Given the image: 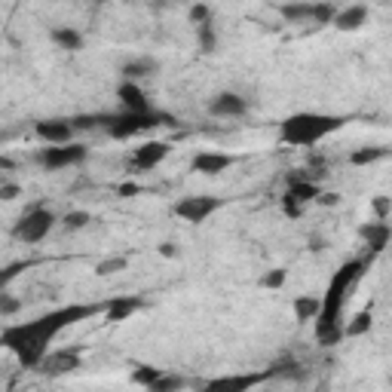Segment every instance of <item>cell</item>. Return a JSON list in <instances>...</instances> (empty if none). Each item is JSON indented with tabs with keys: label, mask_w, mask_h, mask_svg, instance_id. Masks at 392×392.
<instances>
[{
	"label": "cell",
	"mask_w": 392,
	"mask_h": 392,
	"mask_svg": "<svg viewBox=\"0 0 392 392\" xmlns=\"http://www.w3.org/2000/svg\"><path fill=\"white\" fill-rule=\"evenodd\" d=\"M389 386H392V374H389Z\"/></svg>",
	"instance_id": "45"
},
{
	"label": "cell",
	"mask_w": 392,
	"mask_h": 392,
	"mask_svg": "<svg viewBox=\"0 0 392 392\" xmlns=\"http://www.w3.org/2000/svg\"><path fill=\"white\" fill-rule=\"evenodd\" d=\"M83 365V359H80V349L74 346H65V349H53V353H46V359L40 362V374L56 380V377H65V374H74V371Z\"/></svg>",
	"instance_id": "8"
},
{
	"label": "cell",
	"mask_w": 392,
	"mask_h": 392,
	"mask_svg": "<svg viewBox=\"0 0 392 392\" xmlns=\"http://www.w3.org/2000/svg\"><path fill=\"white\" fill-rule=\"evenodd\" d=\"M175 4H181V0H157V4H153V9H163V6H175Z\"/></svg>",
	"instance_id": "44"
},
{
	"label": "cell",
	"mask_w": 392,
	"mask_h": 392,
	"mask_svg": "<svg viewBox=\"0 0 392 392\" xmlns=\"http://www.w3.org/2000/svg\"><path fill=\"white\" fill-rule=\"evenodd\" d=\"M249 110V101L236 92H218L212 101H209V113L212 117H242Z\"/></svg>",
	"instance_id": "13"
},
{
	"label": "cell",
	"mask_w": 392,
	"mask_h": 392,
	"mask_svg": "<svg viewBox=\"0 0 392 392\" xmlns=\"http://www.w3.org/2000/svg\"><path fill=\"white\" fill-rule=\"evenodd\" d=\"M92 221V215L89 212H83V209H74V212H68L65 218H61V227L65 230H83V227Z\"/></svg>",
	"instance_id": "32"
},
{
	"label": "cell",
	"mask_w": 392,
	"mask_h": 392,
	"mask_svg": "<svg viewBox=\"0 0 392 392\" xmlns=\"http://www.w3.org/2000/svg\"><path fill=\"white\" fill-rule=\"evenodd\" d=\"M160 254L163 257H181V249L175 242H160Z\"/></svg>",
	"instance_id": "40"
},
{
	"label": "cell",
	"mask_w": 392,
	"mask_h": 392,
	"mask_svg": "<svg viewBox=\"0 0 392 392\" xmlns=\"http://www.w3.org/2000/svg\"><path fill=\"white\" fill-rule=\"evenodd\" d=\"M279 16L285 19V22H292V25L309 22V19H313V4H309V0H292V4L279 6Z\"/></svg>",
	"instance_id": "21"
},
{
	"label": "cell",
	"mask_w": 392,
	"mask_h": 392,
	"mask_svg": "<svg viewBox=\"0 0 392 392\" xmlns=\"http://www.w3.org/2000/svg\"><path fill=\"white\" fill-rule=\"evenodd\" d=\"M267 383V374H233V377H215V380H205L202 389L209 392H227V389H252V386H261Z\"/></svg>",
	"instance_id": "12"
},
{
	"label": "cell",
	"mask_w": 392,
	"mask_h": 392,
	"mask_svg": "<svg viewBox=\"0 0 392 392\" xmlns=\"http://www.w3.org/2000/svg\"><path fill=\"white\" fill-rule=\"evenodd\" d=\"M371 328H374V316H371V309H362V313H356L344 325V334L346 337H365V334H371Z\"/></svg>",
	"instance_id": "25"
},
{
	"label": "cell",
	"mask_w": 392,
	"mask_h": 392,
	"mask_svg": "<svg viewBox=\"0 0 392 392\" xmlns=\"http://www.w3.org/2000/svg\"><path fill=\"white\" fill-rule=\"evenodd\" d=\"M117 193L120 196H135V193H141V187H138V184H129L126 181V184H120V187H117Z\"/></svg>",
	"instance_id": "41"
},
{
	"label": "cell",
	"mask_w": 392,
	"mask_h": 392,
	"mask_svg": "<svg viewBox=\"0 0 392 392\" xmlns=\"http://www.w3.org/2000/svg\"><path fill=\"white\" fill-rule=\"evenodd\" d=\"M190 22L193 25H205V22H212V6L209 4H202V0H196V4L190 6Z\"/></svg>",
	"instance_id": "35"
},
{
	"label": "cell",
	"mask_w": 392,
	"mask_h": 392,
	"mask_svg": "<svg viewBox=\"0 0 392 392\" xmlns=\"http://www.w3.org/2000/svg\"><path fill=\"white\" fill-rule=\"evenodd\" d=\"M285 193L292 196V200H297V202H316L319 200V184L313 181V178H306V181H294V184H285Z\"/></svg>",
	"instance_id": "23"
},
{
	"label": "cell",
	"mask_w": 392,
	"mask_h": 392,
	"mask_svg": "<svg viewBox=\"0 0 392 392\" xmlns=\"http://www.w3.org/2000/svg\"><path fill=\"white\" fill-rule=\"evenodd\" d=\"M285 279H288L285 267H276V270H270V273L261 276V288H270V292H276V288L285 285Z\"/></svg>",
	"instance_id": "34"
},
{
	"label": "cell",
	"mask_w": 392,
	"mask_h": 392,
	"mask_svg": "<svg viewBox=\"0 0 392 392\" xmlns=\"http://www.w3.org/2000/svg\"><path fill=\"white\" fill-rule=\"evenodd\" d=\"M96 4H105V0H96Z\"/></svg>",
	"instance_id": "46"
},
{
	"label": "cell",
	"mask_w": 392,
	"mask_h": 392,
	"mask_svg": "<svg viewBox=\"0 0 392 392\" xmlns=\"http://www.w3.org/2000/svg\"><path fill=\"white\" fill-rule=\"evenodd\" d=\"M53 227H56V215L49 209H43V205H34V209H28L22 218H19L13 236L19 242H25V245H34L40 239H46Z\"/></svg>",
	"instance_id": "6"
},
{
	"label": "cell",
	"mask_w": 392,
	"mask_h": 392,
	"mask_svg": "<svg viewBox=\"0 0 392 392\" xmlns=\"http://www.w3.org/2000/svg\"><path fill=\"white\" fill-rule=\"evenodd\" d=\"M309 166L322 172V166H325V157H322V153H309Z\"/></svg>",
	"instance_id": "42"
},
{
	"label": "cell",
	"mask_w": 392,
	"mask_h": 392,
	"mask_svg": "<svg viewBox=\"0 0 392 392\" xmlns=\"http://www.w3.org/2000/svg\"><path fill=\"white\" fill-rule=\"evenodd\" d=\"M141 306H144V301H141V297H135V294H123V297H113V301H108V309H105V322L117 325V322H123V319H132V316H135Z\"/></svg>",
	"instance_id": "16"
},
{
	"label": "cell",
	"mask_w": 392,
	"mask_h": 392,
	"mask_svg": "<svg viewBox=\"0 0 392 392\" xmlns=\"http://www.w3.org/2000/svg\"><path fill=\"white\" fill-rule=\"evenodd\" d=\"M49 40L58 46V49H65V53H80L83 49V34L74 28V25H58V28H53L49 31Z\"/></svg>",
	"instance_id": "19"
},
{
	"label": "cell",
	"mask_w": 392,
	"mask_h": 392,
	"mask_svg": "<svg viewBox=\"0 0 392 392\" xmlns=\"http://www.w3.org/2000/svg\"><path fill=\"white\" fill-rule=\"evenodd\" d=\"M230 166H233V157L230 153H218V150H202L190 160V169L200 172V175H221Z\"/></svg>",
	"instance_id": "15"
},
{
	"label": "cell",
	"mask_w": 392,
	"mask_h": 392,
	"mask_svg": "<svg viewBox=\"0 0 392 392\" xmlns=\"http://www.w3.org/2000/svg\"><path fill=\"white\" fill-rule=\"evenodd\" d=\"M368 6L365 4H353V6H344L337 9L334 16V28L337 31H346V34H353V31H359L362 25H368Z\"/></svg>",
	"instance_id": "18"
},
{
	"label": "cell",
	"mask_w": 392,
	"mask_h": 392,
	"mask_svg": "<svg viewBox=\"0 0 392 392\" xmlns=\"http://www.w3.org/2000/svg\"><path fill=\"white\" fill-rule=\"evenodd\" d=\"M163 374H166V371H163V368H153V365H138L135 371H132V383H135V386H153V383H157V380L163 377Z\"/></svg>",
	"instance_id": "27"
},
{
	"label": "cell",
	"mask_w": 392,
	"mask_h": 392,
	"mask_svg": "<svg viewBox=\"0 0 392 392\" xmlns=\"http://www.w3.org/2000/svg\"><path fill=\"white\" fill-rule=\"evenodd\" d=\"M221 205H224L221 196H184V200L172 205V212L187 224H202V221H209Z\"/></svg>",
	"instance_id": "7"
},
{
	"label": "cell",
	"mask_w": 392,
	"mask_h": 392,
	"mask_svg": "<svg viewBox=\"0 0 392 392\" xmlns=\"http://www.w3.org/2000/svg\"><path fill=\"white\" fill-rule=\"evenodd\" d=\"M371 212H374L377 221H389V218H392V196L377 193L374 200H371Z\"/></svg>",
	"instance_id": "31"
},
{
	"label": "cell",
	"mask_w": 392,
	"mask_h": 392,
	"mask_svg": "<svg viewBox=\"0 0 392 392\" xmlns=\"http://www.w3.org/2000/svg\"><path fill=\"white\" fill-rule=\"evenodd\" d=\"M108 304H71L53 309V313H43L40 319H31V322H19V325H6L4 334H0V344H4L9 353H16V359L22 362V368H40V362L49 353V344L65 331V328L83 322L89 316L105 313Z\"/></svg>",
	"instance_id": "1"
},
{
	"label": "cell",
	"mask_w": 392,
	"mask_h": 392,
	"mask_svg": "<svg viewBox=\"0 0 392 392\" xmlns=\"http://www.w3.org/2000/svg\"><path fill=\"white\" fill-rule=\"evenodd\" d=\"M19 196H22V187H19V184H13V181L0 184V200L4 202H13V200H19Z\"/></svg>",
	"instance_id": "38"
},
{
	"label": "cell",
	"mask_w": 392,
	"mask_h": 392,
	"mask_svg": "<svg viewBox=\"0 0 392 392\" xmlns=\"http://www.w3.org/2000/svg\"><path fill=\"white\" fill-rule=\"evenodd\" d=\"M117 98H120L123 110H153L150 101H148V96H144V89L135 83V80H120Z\"/></svg>",
	"instance_id": "17"
},
{
	"label": "cell",
	"mask_w": 392,
	"mask_h": 392,
	"mask_svg": "<svg viewBox=\"0 0 392 392\" xmlns=\"http://www.w3.org/2000/svg\"><path fill=\"white\" fill-rule=\"evenodd\" d=\"M344 325L340 322H316V344L319 346H337L340 340H344Z\"/></svg>",
	"instance_id": "24"
},
{
	"label": "cell",
	"mask_w": 392,
	"mask_h": 392,
	"mask_svg": "<svg viewBox=\"0 0 392 392\" xmlns=\"http://www.w3.org/2000/svg\"><path fill=\"white\" fill-rule=\"evenodd\" d=\"M89 157V148L86 144H77V141H68V144H46V148L37 150V166H43L46 172H58V169H68V166H80Z\"/></svg>",
	"instance_id": "5"
},
{
	"label": "cell",
	"mask_w": 392,
	"mask_h": 392,
	"mask_svg": "<svg viewBox=\"0 0 392 392\" xmlns=\"http://www.w3.org/2000/svg\"><path fill=\"white\" fill-rule=\"evenodd\" d=\"M359 236L365 239V245H368V252L371 254H380L389 245V239H392V230H389V224L386 221H368V224H362L359 227Z\"/></svg>",
	"instance_id": "14"
},
{
	"label": "cell",
	"mask_w": 392,
	"mask_h": 392,
	"mask_svg": "<svg viewBox=\"0 0 392 392\" xmlns=\"http://www.w3.org/2000/svg\"><path fill=\"white\" fill-rule=\"evenodd\" d=\"M319 205H325V209H334V205H340V193L334 190H328V193H319Z\"/></svg>",
	"instance_id": "39"
},
{
	"label": "cell",
	"mask_w": 392,
	"mask_h": 392,
	"mask_svg": "<svg viewBox=\"0 0 392 392\" xmlns=\"http://www.w3.org/2000/svg\"><path fill=\"white\" fill-rule=\"evenodd\" d=\"M160 71V65H157V58H132V61H123L120 65V80H144V77H153Z\"/></svg>",
	"instance_id": "20"
},
{
	"label": "cell",
	"mask_w": 392,
	"mask_h": 392,
	"mask_svg": "<svg viewBox=\"0 0 392 392\" xmlns=\"http://www.w3.org/2000/svg\"><path fill=\"white\" fill-rule=\"evenodd\" d=\"M34 132L43 144H68V141H74L77 129L71 120H40L34 126Z\"/></svg>",
	"instance_id": "11"
},
{
	"label": "cell",
	"mask_w": 392,
	"mask_h": 392,
	"mask_svg": "<svg viewBox=\"0 0 392 392\" xmlns=\"http://www.w3.org/2000/svg\"><path fill=\"white\" fill-rule=\"evenodd\" d=\"M19 309H22V301H16V297L6 294V292L0 294V316H4V319H13Z\"/></svg>",
	"instance_id": "36"
},
{
	"label": "cell",
	"mask_w": 392,
	"mask_h": 392,
	"mask_svg": "<svg viewBox=\"0 0 392 392\" xmlns=\"http://www.w3.org/2000/svg\"><path fill=\"white\" fill-rule=\"evenodd\" d=\"M374 257L377 254L368 252V257H356V261H346L340 270H334L331 282H328V288H325L322 309H319L316 322H340V313H344V304H346V297H349V288L362 279L365 270H368V264L374 261Z\"/></svg>",
	"instance_id": "3"
},
{
	"label": "cell",
	"mask_w": 392,
	"mask_h": 392,
	"mask_svg": "<svg viewBox=\"0 0 392 392\" xmlns=\"http://www.w3.org/2000/svg\"><path fill=\"white\" fill-rule=\"evenodd\" d=\"M163 123H175L160 110H123V113H108L105 117V132L113 141H126L144 135V132L163 126Z\"/></svg>",
	"instance_id": "4"
},
{
	"label": "cell",
	"mask_w": 392,
	"mask_h": 392,
	"mask_svg": "<svg viewBox=\"0 0 392 392\" xmlns=\"http://www.w3.org/2000/svg\"><path fill=\"white\" fill-rule=\"evenodd\" d=\"M267 380H288V383H304V380H309V371L297 362L294 356H282L276 359V362L264 371Z\"/></svg>",
	"instance_id": "10"
},
{
	"label": "cell",
	"mask_w": 392,
	"mask_h": 392,
	"mask_svg": "<svg viewBox=\"0 0 392 392\" xmlns=\"http://www.w3.org/2000/svg\"><path fill=\"white\" fill-rule=\"evenodd\" d=\"M126 267H129V257H108V261H98V264H96V276L108 279V276L126 270Z\"/></svg>",
	"instance_id": "29"
},
{
	"label": "cell",
	"mask_w": 392,
	"mask_h": 392,
	"mask_svg": "<svg viewBox=\"0 0 392 392\" xmlns=\"http://www.w3.org/2000/svg\"><path fill=\"white\" fill-rule=\"evenodd\" d=\"M282 212H285V218H301L304 215V202H297V200H292L288 193H282Z\"/></svg>",
	"instance_id": "37"
},
{
	"label": "cell",
	"mask_w": 392,
	"mask_h": 392,
	"mask_svg": "<svg viewBox=\"0 0 392 392\" xmlns=\"http://www.w3.org/2000/svg\"><path fill=\"white\" fill-rule=\"evenodd\" d=\"M322 249H325L322 236H309V252H322Z\"/></svg>",
	"instance_id": "43"
},
{
	"label": "cell",
	"mask_w": 392,
	"mask_h": 392,
	"mask_svg": "<svg viewBox=\"0 0 392 392\" xmlns=\"http://www.w3.org/2000/svg\"><path fill=\"white\" fill-rule=\"evenodd\" d=\"M187 386V380L178 377V374H163L157 383L150 386V392H175V389H184Z\"/></svg>",
	"instance_id": "33"
},
{
	"label": "cell",
	"mask_w": 392,
	"mask_h": 392,
	"mask_svg": "<svg viewBox=\"0 0 392 392\" xmlns=\"http://www.w3.org/2000/svg\"><path fill=\"white\" fill-rule=\"evenodd\" d=\"M196 37H200V49H202V53H215V46H218V34H215L212 22L196 25Z\"/></svg>",
	"instance_id": "30"
},
{
	"label": "cell",
	"mask_w": 392,
	"mask_h": 392,
	"mask_svg": "<svg viewBox=\"0 0 392 392\" xmlns=\"http://www.w3.org/2000/svg\"><path fill=\"white\" fill-rule=\"evenodd\" d=\"M319 309H322V297H319V294L294 297V319H297V322H313V319L319 316Z\"/></svg>",
	"instance_id": "22"
},
{
	"label": "cell",
	"mask_w": 392,
	"mask_h": 392,
	"mask_svg": "<svg viewBox=\"0 0 392 392\" xmlns=\"http://www.w3.org/2000/svg\"><path fill=\"white\" fill-rule=\"evenodd\" d=\"M169 153H172L169 141H144V144L135 148V153H132V169H135V172H150V169H157Z\"/></svg>",
	"instance_id": "9"
},
{
	"label": "cell",
	"mask_w": 392,
	"mask_h": 392,
	"mask_svg": "<svg viewBox=\"0 0 392 392\" xmlns=\"http://www.w3.org/2000/svg\"><path fill=\"white\" fill-rule=\"evenodd\" d=\"M344 117L337 113H313V110H301L292 113L279 123V141L288 148H313L322 138L334 135L337 129H344Z\"/></svg>",
	"instance_id": "2"
},
{
	"label": "cell",
	"mask_w": 392,
	"mask_h": 392,
	"mask_svg": "<svg viewBox=\"0 0 392 392\" xmlns=\"http://www.w3.org/2000/svg\"><path fill=\"white\" fill-rule=\"evenodd\" d=\"M334 16H337V6L328 4V0H319V4H313V19H309V22L313 25H334Z\"/></svg>",
	"instance_id": "28"
},
{
	"label": "cell",
	"mask_w": 392,
	"mask_h": 392,
	"mask_svg": "<svg viewBox=\"0 0 392 392\" xmlns=\"http://www.w3.org/2000/svg\"><path fill=\"white\" fill-rule=\"evenodd\" d=\"M389 148H356L353 153H349V163L353 166H371V163H380L389 157Z\"/></svg>",
	"instance_id": "26"
}]
</instances>
